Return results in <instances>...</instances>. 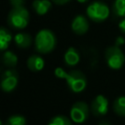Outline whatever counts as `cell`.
Instances as JSON below:
<instances>
[{"mask_svg": "<svg viewBox=\"0 0 125 125\" xmlns=\"http://www.w3.org/2000/svg\"><path fill=\"white\" fill-rule=\"evenodd\" d=\"M58 78H62L66 81L68 88L73 93H80L86 89L87 79L83 72L80 70H71L66 72L62 67H57L54 71Z\"/></svg>", "mask_w": 125, "mask_h": 125, "instance_id": "6da1fadb", "label": "cell"}, {"mask_svg": "<svg viewBox=\"0 0 125 125\" xmlns=\"http://www.w3.org/2000/svg\"><path fill=\"white\" fill-rule=\"evenodd\" d=\"M57 39L54 32L50 29L44 28L37 32L34 38V45L37 52L41 54L51 53L56 47Z\"/></svg>", "mask_w": 125, "mask_h": 125, "instance_id": "7a4b0ae2", "label": "cell"}, {"mask_svg": "<svg viewBox=\"0 0 125 125\" xmlns=\"http://www.w3.org/2000/svg\"><path fill=\"white\" fill-rule=\"evenodd\" d=\"M8 23L15 29H23L29 21V13L23 6L14 7L7 18Z\"/></svg>", "mask_w": 125, "mask_h": 125, "instance_id": "3957f363", "label": "cell"}, {"mask_svg": "<svg viewBox=\"0 0 125 125\" xmlns=\"http://www.w3.org/2000/svg\"><path fill=\"white\" fill-rule=\"evenodd\" d=\"M86 14L90 20L95 22H102L105 21L109 16V8L103 2L95 1L91 3L87 9Z\"/></svg>", "mask_w": 125, "mask_h": 125, "instance_id": "277c9868", "label": "cell"}, {"mask_svg": "<svg viewBox=\"0 0 125 125\" xmlns=\"http://www.w3.org/2000/svg\"><path fill=\"white\" fill-rule=\"evenodd\" d=\"M104 57H105V61H106L107 65L111 69L121 68L122 65L124 64V62H125V56H124L122 50L117 45L108 47L105 50Z\"/></svg>", "mask_w": 125, "mask_h": 125, "instance_id": "5b68a950", "label": "cell"}, {"mask_svg": "<svg viewBox=\"0 0 125 125\" xmlns=\"http://www.w3.org/2000/svg\"><path fill=\"white\" fill-rule=\"evenodd\" d=\"M70 119L75 123H83L89 117V106L84 102H76L70 108Z\"/></svg>", "mask_w": 125, "mask_h": 125, "instance_id": "8992f818", "label": "cell"}, {"mask_svg": "<svg viewBox=\"0 0 125 125\" xmlns=\"http://www.w3.org/2000/svg\"><path fill=\"white\" fill-rule=\"evenodd\" d=\"M19 74L18 72L11 68L5 70L1 75V88L4 92H12L18 85Z\"/></svg>", "mask_w": 125, "mask_h": 125, "instance_id": "52a82bcc", "label": "cell"}, {"mask_svg": "<svg viewBox=\"0 0 125 125\" xmlns=\"http://www.w3.org/2000/svg\"><path fill=\"white\" fill-rule=\"evenodd\" d=\"M91 110L96 116H104L108 110V101L103 95H98L95 97L91 104Z\"/></svg>", "mask_w": 125, "mask_h": 125, "instance_id": "ba28073f", "label": "cell"}, {"mask_svg": "<svg viewBox=\"0 0 125 125\" xmlns=\"http://www.w3.org/2000/svg\"><path fill=\"white\" fill-rule=\"evenodd\" d=\"M71 29L75 34H78V35L85 34L89 29V22L86 17L82 15H77L72 20Z\"/></svg>", "mask_w": 125, "mask_h": 125, "instance_id": "9c48e42d", "label": "cell"}, {"mask_svg": "<svg viewBox=\"0 0 125 125\" xmlns=\"http://www.w3.org/2000/svg\"><path fill=\"white\" fill-rule=\"evenodd\" d=\"M26 64H27V67L29 68V70H31L33 72H37V71H41L44 68L45 62L42 57H40L38 55H32L27 59Z\"/></svg>", "mask_w": 125, "mask_h": 125, "instance_id": "30bf717a", "label": "cell"}, {"mask_svg": "<svg viewBox=\"0 0 125 125\" xmlns=\"http://www.w3.org/2000/svg\"><path fill=\"white\" fill-rule=\"evenodd\" d=\"M63 59H64V62L67 65L69 66H74L76 65L79 61H80V55L78 53V51L74 48V47H69L65 53H64V56H63Z\"/></svg>", "mask_w": 125, "mask_h": 125, "instance_id": "8fae6325", "label": "cell"}, {"mask_svg": "<svg viewBox=\"0 0 125 125\" xmlns=\"http://www.w3.org/2000/svg\"><path fill=\"white\" fill-rule=\"evenodd\" d=\"M14 40H15L16 45L19 48H21V49L28 48L31 45V43H32L31 36L28 33H25V32H19V33H17L15 35V37H14Z\"/></svg>", "mask_w": 125, "mask_h": 125, "instance_id": "7c38bea8", "label": "cell"}, {"mask_svg": "<svg viewBox=\"0 0 125 125\" xmlns=\"http://www.w3.org/2000/svg\"><path fill=\"white\" fill-rule=\"evenodd\" d=\"M33 10L39 16H43L49 12L52 7V3L49 0H34L32 3Z\"/></svg>", "mask_w": 125, "mask_h": 125, "instance_id": "4fadbf2b", "label": "cell"}, {"mask_svg": "<svg viewBox=\"0 0 125 125\" xmlns=\"http://www.w3.org/2000/svg\"><path fill=\"white\" fill-rule=\"evenodd\" d=\"M11 40H12L11 33L5 27H2L0 29V50L5 51L8 48Z\"/></svg>", "mask_w": 125, "mask_h": 125, "instance_id": "5bb4252c", "label": "cell"}, {"mask_svg": "<svg viewBox=\"0 0 125 125\" xmlns=\"http://www.w3.org/2000/svg\"><path fill=\"white\" fill-rule=\"evenodd\" d=\"M2 62L6 66L14 67L18 63V57L12 51H5L2 56Z\"/></svg>", "mask_w": 125, "mask_h": 125, "instance_id": "9a60e30c", "label": "cell"}, {"mask_svg": "<svg viewBox=\"0 0 125 125\" xmlns=\"http://www.w3.org/2000/svg\"><path fill=\"white\" fill-rule=\"evenodd\" d=\"M113 110L116 114L125 117V97H118L113 103Z\"/></svg>", "mask_w": 125, "mask_h": 125, "instance_id": "2e32d148", "label": "cell"}, {"mask_svg": "<svg viewBox=\"0 0 125 125\" xmlns=\"http://www.w3.org/2000/svg\"><path fill=\"white\" fill-rule=\"evenodd\" d=\"M112 8L116 16L121 18L125 17V0H115Z\"/></svg>", "mask_w": 125, "mask_h": 125, "instance_id": "e0dca14e", "label": "cell"}, {"mask_svg": "<svg viewBox=\"0 0 125 125\" xmlns=\"http://www.w3.org/2000/svg\"><path fill=\"white\" fill-rule=\"evenodd\" d=\"M49 125H70L71 121L64 115H56L48 122Z\"/></svg>", "mask_w": 125, "mask_h": 125, "instance_id": "ac0fdd59", "label": "cell"}, {"mask_svg": "<svg viewBox=\"0 0 125 125\" xmlns=\"http://www.w3.org/2000/svg\"><path fill=\"white\" fill-rule=\"evenodd\" d=\"M6 123L9 124V125H25L26 124V119L22 115L15 114V115L10 116L7 119Z\"/></svg>", "mask_w": 125, "mask_h": 125, "instance_id": "d6986e66", "label": "cell"}, {"mask_svg": "<svg viewBox=\"0 0 125 125\" xmlns=\"http://www.w3.org/2000/svg\"><path fill=\"white\" fill-rule=\"evenodd\" d=\"M25 0H10L11 4L13 5V7H19V6H22Z\"/></svg>", "mask_w": 125, "mask_h": 125, "instance_id": "ffe728a7", "label": "cell"}, {"mask_svg": "<svg viewBox=\"0 0 125 125\" xmlns=\"http://www.w3.org/2000/svg\"><path fill=\"white\" fill-rule=\"evenodd\" d=\"M118 27H119V29H120L123 33H125V17L119 21V23H118Z\"/></svg>", "mask_w": 125, "mask_h": 125, "instance_id": "44dd1931", "label": "cell"}, {"mask_svg": "<svg viewBox=\"0 0 125 125\" xmlns=\"http://www.w3.org/2000/svg\"><path fill=\"white\" fill-rule=\"evenodd\" d=\"M125 43V40H124V38L123 37H117L116 38V40H115V45H117V46H121V45H123Z\"/></svg>", "mask_w": 125, "mask_h": 125, "instance_id": "7402d4cb", "label": "cell"}, {"mask_svg": "<svg viewBox=\"0 0 125 125\" xmlns=\"http://www.w3.org/2000/svg\"><path fill=\"white\" fill-rule=\"evenodd\" d=\"M52 1L58 5H63V4H66L67 2H69L70 0H52Z\"/></svg>", "mask_w": 125, "mask_h": 125, "instance_id": "603a6c76", "label": "cell"}, {"mask_svg": "<svg viewBox=\"0 0 125 125\" xmlns=\"http://www.w3.org/2000/svg\"><path fill=\"white\" fill-rule=\"evenodd\" d=\"M79 3H86L87 1H89V0H77Z\"/></svg>", "mask_w": 125, "mask_h": 125, "instance_id": "cb8c5ba5", "label": "cell"}]
</instances>
